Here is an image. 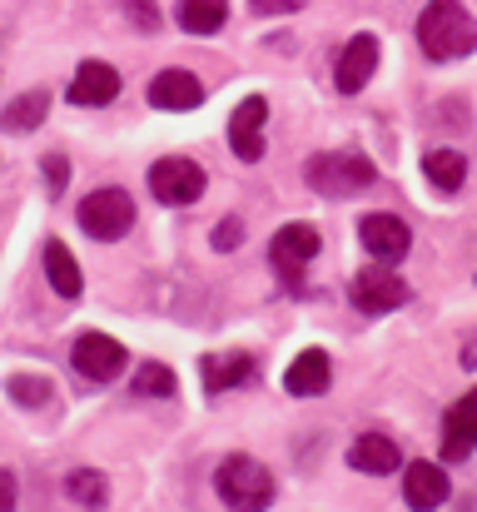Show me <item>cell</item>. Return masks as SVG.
I'll return each instance as SVG.
<instances>
[{
  "mask_svg": "<svg viewBox=\"0 0 477 512\" xmlns=\"http://www.w3.org/2000/svg\"><path fill=\"white\" fill-rule=\"evenodd\" d=\"M0 508H15V478L10 473L0 478Z\"/></svg>",
  "mask_w": 477,
  "mask_h": 512,
  "instance_id": "cell-30",
  "label": "cell"
},
{
  "mask_svg": "<svg viewBox=\"0 0 477 512\" xmlns=\"http://www.w3.org/2000/svg\"><path fill=\"white\" fill-rule=\"evenodd\" d=\"M264 125H269V100L264 95H244L239 110L229 115V150L244 165H259L264 160Z\"/></svg>",
  "mask_w": 477,
  "mask_h": 512,
  "instance_id": "cell-9",
  "label": "cell"
},
{
  "mask_svg": "<svg viewBox=\"0 0 477 512\" xmlns=\"http://www.w3.org/2000/svg\"><path fill=\"white\" fill-rule=\"evenodd\" d=\"M239 244H244V219H234V214L219 219V229H214V249L229 254V249H239Z\"/></svg>",
  "mask_w": 477,
  "mask_h": 512,
  "instance_id": "cell-27",
  "label": "cell"
},
{
  "mask_svg": "<svg viewBox=\"0 0 477 512\" xmlns=\"http://www.w3.org/2000/svg\"><path fill=\"white\" fill-rule=\"evenodd\" d=\"M418 45L428 60H463L477 50V20L463 10V0H433L418 15Z\"/></svg>",
  "mask_w": 477,
  "mask_h": 512,
  "instance_id": "cell-1",
  "label": "cell"
},
{
  "mask_svg": "<svg viewBox=\"0 0 477 512\" xmlns=\"http://www.w3.org/2000/svg\"><path fill=\"white\" fill-rule=\"evenodd\" d=\"M120 95V70L105 60H80L70 80V105H110Z\"/></svg>",
  "mask_w": 477,
  "mask_h": 512,
  "instance_id": "cell-15",
  "label": "cell"
},
{
  "mask_svg": "<svg viewBox=\"0 0 477 512\" xmlns=\"http://www.w3.org/2000/svg\"><path fill=\"white\" fill-rule=\"evenodd\" d=\"M65 184H70V165H65L60 155H50V160H45V189H50V199H60Z\"/></svg>",
  "mask_w": 477,
  "mask_h": 512,
  "instance_id": "cell-28",
  "label": "cell"
},
{
  "mask_svg": "<svg viewBox=\"0 0 477 512\" xmlns=\"http://www.w3.org/2000/svg\"><path fill=\"white\" fill-rule=\"evenodd\" d=\"M348 463L358 468V473H368V478H388V473H398V443L393 438H383V433H363L353 448H348Z\"/></svg>",
  "mask_w": 477,
  "mask_h": 512,
  "instance_id": "cell-18",
  "label": "cell"
},
{
  "mask_svg": "<svg viewBox=\"0 0 477 512\" xmlns=\"http://www.w3.org/2000/svg\"><path fill=\"white\" fill-rule=\"evenodd\" d=\"M373 179H378L373 160L358 150H323L314 160H304V184L323 199H348V194L368 189Z\"/></svg>",
  "mask_w": 477,
  "mask_h": 512,
  "instance_id": "cell-2",
  "label": "cell"
},
{
  "mask_svg": "<svg viewBox=\"0 0 477 512\" xmlns=\"http://www.w3.org/2000/svg\"><path fill=\"white\" fill-rule=\"evenodd\" d=\"M135 393H140V398H169V393H174V368H164V363H140Z\"/></svg>",
  "mask_w": 477,
  "mask_h": 512,
  "instance_id": "cell-24",
  "label": "cell"
},
{
  "mask_svg": "<svg viewBox=\"0 0 477 512\" xmlns=\"http://www.w3.org/2000/svg\"><path fill=\"white\" fill-rule=\"evenodd\" d=\"M5 388H10V398H15L20 408H40V403L50 398V378H30V373H15Z\"/></svg>",
  "mask_w": 477,
  "mask_h": 512,
  "instance_id": "cell-25",
  "label": "cell"
},
{
  "mask_svg": "<svg viewBox=\"0 0 477 512\" xmlns=\"http://www.w3.org/2000/svg\"><path fill=\"white\" fill-rule=\"evenodd\" d=\"M204 184H209V174L199 170L194 160H159L155 170H150V194H155L159 204H169V209H184V204H194L199 194H204Z\"/></svg>",
  "mask_w": 477,
  "mask_h": 512,
  "instance_id": "cell-7",
  "label": "cell"
},
{
  "mask_svg": "<svg viewBox=\"0 0 477 512\" xmlns=\"http://www.w3.org/2000/svg\"><path fill=\"white\" fill-rule=\"evenodd\" d=\"M65 493H70L80 508H105V503H110V483H105L95 468H80V473H70V478H65Z\"/></svg>",
  "mask_w": 477,
  "mask_h": 512,
  "instance_id": "cell-23",
  "label": "cell"
},
{
  "mask_svg": "<svg viewBox=\"0 0 477 512\" xmlns=\"http://www.w3.org/2000/svg\"><path fill=\"white\" fill-rule=\"evenodd\" d=\"M45 115H50V95H45V90H25V95L10 100V110H5V130H15V135L40 130Z\"/></svg>",
  "mask_w": 477,
  "mask_h": 512,
  "instance_id": "cell-22",
  "label": "cell"
},
{
  "mask_svg": "<svg viewBox=\"0 0 477 512\" xmlns=\"http://www.w3.org/2000/svg\"><path fill=\"white\" fill-rule=\"evenodd\" d=\"M130 224H135V199H130L125 189H95V194L80 204V229H85L90 239H100V244L125 239Z\"/></svg>",
  "mask_w": 477,
  "mask_h": 512,
  "instance_id": "cell-5",
  "label": "cell"
},
{
  "mask_svg": "<svg viewBox=\"0 0 477 512\" xmlns=\"http://www.w3.org/2000/svg\"><path fill=\"white\" fill-rule=\"evenodd\" d=\"M328 378H333V363H328V353H323V348H304V353L289 363V373H284V388H289L294 398H318V393L328 388Z\"/></svg>",
  "mask_w": 477,
  "mask_h": 512,
  "instance_id": "cell-17",
  "label": "cell"
},
{
  "mask_svg": "<svg viewBox=\"0 0 477 512\" xmlns=\"http://www.w3.org/2000/svg\"><path fill=\"white\" fill-rule=\"evenodd\" d=\"M125 358H130L125 343L110 339V334H80V339L70 343V363H75V373L90 378V383H110V378H120Z\"/></svg>",
  "mask_w": 477,
  "mask_h": 512,
  "instance_id": "cell-8",
  "label": "cell"
},
{
  "mask_svg": "<svg viewBox=\"0 0 477 512\" xmlns=\"http://www.w3.org/2000/svg\"><path fill=\"white\" fill-rule=\"evenodd\" d=\"M229 20V0H179V25L189 35H214Z\"/></svg>",
  "mask_w": 477,
  "mask_h": 512,
  "instance_id": "cell-21",
  "label": "cell"
},
{
  "mask_svg": "<svg viewBox=\"0 0 477 512\" xmlns=\"http://www.w3.org/2000/svg\"><path fill=\"white\" fill-rule=\"evenodd\" d=\"M45 279H50V289H55L60 299H80V294H85V274H80L75 254H70L60 239L45 244Z\"/></svg>",
  "mask_w": 477,
  "mask_h": 512,
  "instance_id": "cell-19",
  "label": "cell"
},
{
  "mask_svg": "<svg viewBox=\"0 0 477 512\" xmlns=\"http://www.w3.org/2000/svg\"><path fill=\"white\" fill-rule=\"evenodd\" d=\"M358 244H363L373 259L393 264V259H403V254L413 249V229H408L398 214H363V219H358Z\"/></svg>",
  "mask_w": 477,
  "mask_h": 512,
  "instance_id": "cell-10",
  "label": "cell"
},
{
  "mask_svg": "<svg viewBox=\"0 0 477 512\" xmlns=\"http://www.w3.org/2000/svg\"><path fill=\"white\" fill-rule=\"evenodd\" d=\"M214 488L229 508H244V512H259L274 503V478L259 458H224V468L214 473Z\"/></svg>",
  "mask_w": 477,
  "mask_h": 512,
  "instance_id": "cell-3",
  "label": "cell"
},
{
  "mask_svg": "<svg viewBox=\"0 0 477 512\" xmlns=\"http://www.w3.org/2000/svg\"><path fill=\"white\" fill-rule=\"evenodd\" d=\"M309 0H254V10L259 15H294V10H304Z\"/></svg>",
  "mask_w": 477,
  "mask_h": 512,
  "instance_id": "cell-29",
  "label": "cell"
},
{
  "mask_svg": "<svg viewBox=\"0 0 477 512\" xmlns=\"http://www.w3.org/2000/svg\"><path fill=\"white\" fill-rule=\"evenodd\" d=\"M468 453H477V388H468L443 418V458L458 463Z\"/></svg>",
  "mask_w": 477,
  "mask_h": 512,
  "instance_id": "cell-13",
  "label": "cell"
},
{
  "mask_svg": "<svg viewBox=\"0 0 477 512\" xmlns=\"http://www.w3.org/2000/svg\"><path fill=\"white\" fill-rule=\"evenodd\" d=\"M314 259H318L314 224H284V229L274 234V244H269V264H274V274H279L289 289L304 284V269H309Z\"/></svg>",
  "mask_w": 477,
  "mask_h": 512,
  "instance_id": "cell-6",
  "label": "cell"
},
{
  "mask_svg": "<svg viewBox=\"0 0 477 512\" xmlns=\"http://www.w3.org/2000/svg\"><path fill=\"white\" fill-rule=\"evenodd\" d=\"M423 174H428V184L438 189V194H458L463 184H468V160L458 155V150H433L428 160H423Z\"/></svg>",
  "mask_w": 477,
  "mask_h": 512,
  "instance_id": "cell-20",
  "label": "cell"
},
{
  "mask_svg": "<svg viewBox=\"0 0 477 512\" xmlns=\"http://www.w3.org/2000/svg\"><path fill=\"white\" fill-rule=\"evenodd\" d=\"M125 15L135 20V30H140V35H155L159 30V5L155 0H125Z\"/></svg>",
  "mask_w": 477,
  "mask_h": 512,
  "instance_id": "cell-26",
  "label": "cell"
},
{
  "mask_svg": "<svg viewBox=\"0 0 477 512\" xmlns=\"http://www.w3.org/2000/svg\"><path fill=\"white\" fill-rule=\"evenodd\" d=\"M348 299H353V309L358 314H393V309H403L408 299H413V289L398 279V269H388V264H368V269H358L353 274V284H348Z\"/></svg>",
  "mask_w": 477,
  "mask_h": 512,
  "instance_id": "cell-4",
  "label": "cell"
},
{
  "mask_svg": "<svg viewBox=\"0 0 477 512\" xmlns=\"http://www.w3.org/2000/svg\"><path fill=\"white\" fill-rule=\"evenodd\" d=\"M448 493H453V483H448V473H443L438 463H408V468H403V503L413 512L443 508Z\"/></svg>",
  "mask_w": 477,
  "mask_h": 512,
  "instance_id": "cell-12",
  "label": "cell"
},
{
  "mask_svg": "<svg viewBox=\"0 0 477 512\" xmlns=\"http://www.w3.org/2000/svg\"><path fill=\"white\" fill-rule=\"evenodd\" d=\"M199 373H204V388H209V393H229V388H239V383L254 378V358L239 353V348H229V353H204V358H199Z\"/></svg>",
  "mask_w": 477,
  "mask_h": 512,
  "instance_id": "cell-16",
  "label": "cell"
},
{
  "mask_svg": "<svg viewBox=\"0 0 477 512\" xmlns=\"http://www.w3.org/2000/svg\"><path fill=\"white\" fill-rule=\"evenodd\" d=\"M150 105L184 115V110L204 105V85H199V75H189V70H159L155 80H150Z\"/></svg>",
  "mask_w": 477,
  "mask_h": 512,
  "instance_id": "cell-14",
  "label": "cell"
},
{
  "mask_svg": "<svg viewBox=\"0 0 477 512\" xmlns=\"http://www.w3.org/2000/svg\"><path fill=\"white\" fill-rule=\"evenodd\" d=\"M373 70H378V40L363 30V35H353V40L343 45L338 70H333V85H338L343 95H358V90H368Z\"/></svg>",
  "mask_w": 477,
  "mask_h": 512,
  "instance_id": "cell-11",
  "label": "cell"
}]
</instances>
